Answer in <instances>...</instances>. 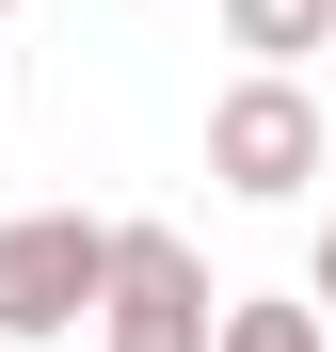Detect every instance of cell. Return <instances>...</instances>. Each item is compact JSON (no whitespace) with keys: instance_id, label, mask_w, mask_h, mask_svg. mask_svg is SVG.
<instances>
[{"instance_id":"obj_1","label":"cell","mask_w":336,"mask_h":352,"mask_svg":"<svg viewBox=\"0 0 336 352\" xmlns=\"http://www.w3.org/2000/svg\"><path fill=\"white\" fill-rule=\"evenodd\" d=\"M96 272H112L96 208H16L0 224V352H65L96 320Z\"/></svg>"},{"instance_id":"obj_2","label":"cell","mask_w":336,"mask_h":352,"mask_svg":"<svg viewBox=\"0 0 336 352\" xmlns=\"http://www.w3.org/2000/svg\"><path fill=\"white\" fill-rule=\"evenodd\" d=\"M320 160H336V129H320V96H304L289 65H240V80L208 96V176H224L240 208H289Z\"/></svg>"},{"instance_id":"obj_3","label":"cell","mask_w":336,"mask_h":352,"mask_svg":"<svg viewBox=\"0 0 336 352\" xmlns=\"http://www.w3.org/2000/svg\"><path fill=\"white\" fill-rule=\"evenodd\" d=\"M208 256L177 241V224H112V272H96V352H208Z\"/></svg>"},{"instance_id":"obj_4","label":"cell","mask_w":336,"mask_h":352,"mask_svg":"<svg viewBox=\"0 0 336 352\" xmlns=\"http://www.w3.org/2000/svg\"><path fill=\"white\" fill-rule=\"evenodd\" d=\"M224 48L304 80V48H336V0H224Z\"/></svg>"},{"instance_id":"obj_5","label":"cell","mask_w":336,"mask_h":352,"mask_svg":"<svg viewBox=\"0 0 336 352\" xmlns=\"http://www.w3.org/2000/svg\"><path fill=\"white\" fill-rule=\"evenodd\" d=\"M208 352H336V336H320V305H272L256 288V305H208Z\"/></svg>"},{"instance_id":"obj_6","label":"cell","mask_w":336,"mask_h":352,"mask_svg":"<svg viewBox=\"0 0 336 352\" xmlns=\"http://www.w3.org/2000/svg\"><path fill=\"white\" fill-rule=\"evenodd\" d=\"M304 305H336V224H320V256H304Z\"/></svg>"},{"instance_id":"obj_7","label":"cell","mask_w":336,"mask_h":352,"mask_svg":"<svg viewBox=\"0 0 336 352\" xmlns=\"http://www.w3.org/2000/svg\"><path fill=\"white\" fill-rule=\"evenodd\" d=\"M0 16H16V0H0Z\"/></svg>"}]
</instances>
